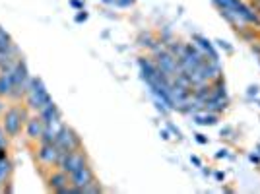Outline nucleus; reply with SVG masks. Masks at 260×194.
<instances>
[{
  "instance_id": "f257e3e1",
  "label": "nucleus",
  "mask_w": 260,
  "mask_h": 194,
  "mask_svg": "<svg viewBox=\"0 0 260 194\" xmlns=\"http://www.w3.org/2000/svg\"><path fill=\"white\" fill-rule=\"evenodd\" d=\"M217 6L219 14L228 20L235 29H241L245 25L260 27V16L254 8L247 4L245 0H212Z\"/></svg>"
},
{
  "instance_id": "f03ea898",
  "label": "nucleus",
  "mask_w": 260,
  "mask_h": 194,
  "mask_svg": "<svg viewBox=\"0 0 260 194\" xmlns=\"http://www.w3.org/2000/svg\"><path fill=\"white\" fill-rule=\"evenodd\" d=\"M25 97H27V107L31 109V111H37V113L41 111V107H45L47 103H51V101H53L41 78H31Z\"/></svg>"
},
{
  "instance_id": "7ed1b4c3",
  "label": "nucleus",
  "mask_w": 260,
  "mask_h": 194,
  "mask_svg": "<svg viewBox=\"0 0 260 194\" xmlns=\"http://www.w3.org/2000/svg\"><path fill=\"white\" fill-rule=\"evenodd\" d=\"M27 111L23 107H10L4 113V120H2V128L6 130L8 136H18L22 132V126L27 122Z\"/></svg>"
},
{
  "instance_id": "20e7f679",
  "label": "nucleus",
  "mask_w": 260,
  "mask_h": 194,
  "mask_svg": "<svg viewBox=\"0 0 260 194\" xmlns=\"http://www.w3.org/2000/svg\"><path fill=\"white\" fill-rule=\"evenodd\" d=\"M87 163V157L84 150L80 148V150H74V151H60L58 153V163H56V167L60 169V171L64 173H74L76 169H80L82 165H86Z\"/></svg>"
},
{
  "instance_id": "39448f33",
  "label": "nucleus",
  "mask_w": 260,
  "mask_h": 194,
  "mask_svg": "<svg viewBox=\"0 0 260 194\" xmlns=\"http://www.w3.org/2000/svg\"><path fill=\"white\" fill-rule=\"evenodd\" d=\"M54 144H56V148H58L60 151H74V150H80V148H82L80 136H78L70 126H64V124H62L60 130H58Z\"/></svg>"
},
{
  "instance_id": "423d86ee",
  "label": "nucleus",
  "mask_w": 260,
  "mask_h": 194,
  "mask_svg": "<svg viewBox=\"0 0 260 194\" xmlns=\"http://www.w3.org/2000/svg\"><path fill=\"white\" fill-rule=\"evenodd\" d=\"M91 181H95V175H93V169H91L87 163L82 165L80 169H76L74 173H70V184L80 188L82 192H84V188H86Z\"/></svg>"
},
{
  "instance_id": "0eeeda50",
  "label": "nucleus",
  "mask_w": 260,
  "mask_h": 194,
  "mask_svg": "<svg viewBox=\"0 0 260 194\" xmlns=\"http://www.w3.org/2000/svg\"><path fill=\"white\" fill-rule=\"evenodd\" d=\"M58 153H60V150L56 148V144H45V142H41L39 151H37V159L43 165H47V167H51V165L58 163Z\"/></svg>"
},
{
  "instance_id": "6e6552de",
  "label": "nucleus",
  "mask_w": 260,
  "mask_h": 194,
  "mask_svg": "<svg viewBox=\"0 0 260 194\" xmlns=\"http://www.w3.org/2000/svg\"><path fill=\"white\" fill-rule=\"evenodd\" d=\"M47 183H49V188H51V190H54V192H62V194H64V192H66V188L70 186V175L58 169V171L53 173V175H51V177L47 179Z\"/></svg>"
},
{
  "instance_id": "1a4fd4ad",
  "label": "nucleus",
  "mask_w": 260,
  "mask_h": 194,
  "mask_svg": "<svg viewBox=\"0 0 260 194\" xmlns=\"http://www.w3.org/2000/svg\"><path fill=\"white\" fill-rule=\"evenodd\" d=\"M43 128H45V124L39 115H37V117H29L27 122H25V132H27V138H29V140H41Z\"/></svg>"
},
{
  "instance_id": "9d476101",
  "label": "nucleus",
  "mask_w": 260,
  "mask_h": 194,
  "mask_svg": "<svg viewBox=\"0 0 260 194\" xmlns=\"http://www.w3.org/2000/svg\"><path fill=\"white\" fill-rule=\"evenodd\" d=\"M39 117L43 120V124H58V122H60V111H58V107L51 101V103H47L45 107H41Z\"/></svg>"
},
{
  "instance_id": "9b49d317",
  "label": "nucleus",
  "mask_w": 260,
  "mask_h": 194,
  "mask_svg": "<svg viewBox=\"0 0 260 194\" xmlns=\"http://www.w3.org/2000/svg\"><path fill=\"white\" fill-rule=\"evenodd\" d=\"M14 89V80L10 72H0V97H10Z\"/></svg>"
},
{
  "instance_id": "f8f14e48",
  "label": "nucleus",
  "mask_w": 260,
  "mask_h": 194,
  "mask_svg": "<svg viewBox=\"0 0 260 194\" xmlns=\"http://www.w3.org/2000/svg\"><path fill=\"white\" fill-rule=\"evenodd\" d=\"M12 47H14V41H12L10 33L0 25V51H10Z\"/></svg>"
},
{
  "instance_id": "ddd939ff",
  "label": "nucleus",
  "mask_w": 260,
  "mask_h": 194,
  "mask_svg": "<svg viewBox=\"0 0 260 194\" xmlns=\"http://www.w3.org/2000/svg\"><path fill=\"white\" fill-rule=\"evenodd\" d=\"M196 122L200 124H214L216 122V115H196Z\"/></svg>"
},
{
  "instance_id": "4468645a",
  "label": "nucleus",
  "mask_w": 260,
  "mask_h": 194,
  "mask_svg": "<svg viewBox=\"0 0 260 194\" xmlns=\"http://www.w3.org/2000/svg\"><path fill=\"white\" fill-rule=\"evenodd\" d=\"M84 192H101V186H99L98 181H91V183L84 188Z\"/></svg>"
},
{
  "instance_id": "2eb2a0df",
  "label": "nucleus",
  "mask_w": 260,
  "mask_h": 194,
  "mask_svg": "<svg viewBox=\"0 0 260 194\" xmlns=\"http://www.w3.org/2000/svg\"><path fill=\"white\" fill-rule=\"evenodd\" d=\"M6 144H8V140H6V130L0 128V146L6 148Z\"/></svg>"
},
{
  "instance_id": "dca6fc26",
  "label": "nucleus",
  "mask_w": 260,
  "mask_h": 194,
  "mask_svg": "<svg viewBox=\"0 0 260 194\" xmlns=\"http://www.w3.org/2000/svg\"><path fill=\"white\" fill-rule=\"evenodd\" d=\"M86 18H87L86 14H78V16H76V22H84Z\"/></svg>"
},
{
  "instance_id": "f3484780",
  "label": "nucleus",
  "mask_w": 260,
  "mask_h": 194,
  "mask_svg": "<svg viewBox=\"0 0 260 194\" xmlns=\"http://www.w3.org/2000/svg\"><path fill=\"white\" fill-rule=\"evenodd\" d=\"M2 159H6V151H4V148L0 146V161H2Z\"/></svg>"
},
{
  "instance_id": "a211bd4d",
  "label": "nucleus",
  "mask_w": 260,
  "mask_h": 194,
  "mask_svg": "<svg viewBox=\"0 0 260 194\" xmlns=\"http://www.w3.org/2000/svg\"><path fill=\"white\" fill-rule=\"evenodd\" d=\"M72 6H74V8H82V4H80L78 0H72Z\"/></svg>"
},
{
  "instance_id": "6ab92c4d",
  "label": "nucleus",
  "mask_w": 260,
  "mask_h": 194,
  "mask_svg": "<svg viewBox=\"0 0 260 194\" xmlns=\"http://www.w3.org/2000/svg\"><path fill=\"white\" fill-rule=\"evenodd\" d=\"M4 111V103H2V97H0V113Z\"/></svg>"
}]
</instances>
